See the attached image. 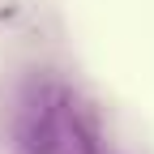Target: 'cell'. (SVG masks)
I'll return each instance as SVG.
<instances>
[{
  "instance_id": "6da1fadb",
  "label": "cell",
  "mask_w": 154,
  "mask_h": 154,
  "mask_svg": "<svg viewBox=\"0 0 154 154\" xmlns=\"http://www.w3.org/2000/svg\"><path fill=\"white\" fill-rule=\"evenodd\" d=\"M64 94L60 86H43L30 94L22 116H17V146L22 154H56L60 146V116H64Z\"/></svg>"
}]
</instances>
